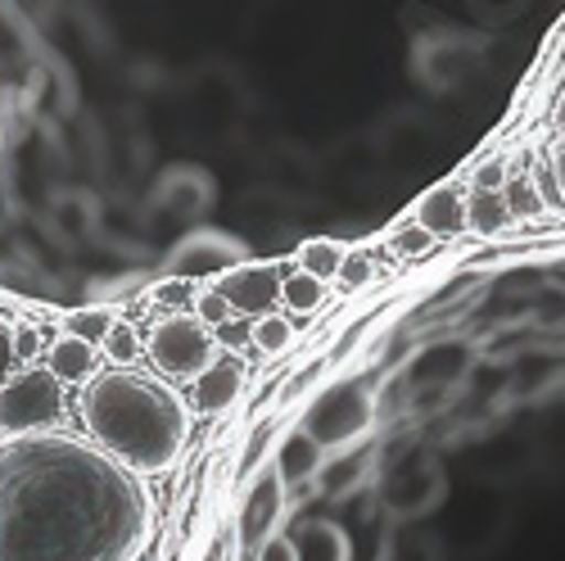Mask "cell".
<instances>
[{"label": "cell", "mask_w": 565, "mask_h": 561, "mask_svg": "<svg viewBox=\"0 0 565 561\" xmlns=\"http://www.w3.org/2000/svg\"><path fill=\"white\" fill-rule=\"evenodd\" d=\"M154 498L96 440L36 431L0 444V561H136Z\"/></svg>", "instance_id": "obj_1"}, {"label": "cell", "mask_w": 565, "mask_h": 561, "mask_svg": "<svg viewBox=\"0 0 565 561\" xmlns=\"http://www.w3.org/2000/svg\"><path fill=\"white\" fill-rule=\"evenodd\" d=\"M82 421L90 440L127 462L136 476L168 472L191 435V412L181 394L168 381L127 367L90 377V385L82 390Z\"/></svg>", "instance_id": "obj_2"}, {"label": "cell", "mask_w": 565, "mask_h": 561, "mask_svg": "<svg viewBox=\"0 0 565 561\" xmlns=\"http://www.w3.org/2000/svg\"><path fill=\"white\" fill-rule=\"evenodd\" d=\"M371 426H375V390L366 381H335L303 412V431L321 448H349L353 440L371 435Z\"/></svg>", "instance_id": "obj_3"}, {"label": "cell", "mask_w": 565, "mask_h": 561, "mask_svg": "<svg viewBox=\"0 0 565 561\" xmlns=\"http://www.w3.org/2000/svg\"><path fill=\"white\" fill-rule=\"evenodd\" d=\"M64 412V381L51 367H28L0 390V431L10 440L51 431V421Z\"/></svg>", "instance_id": "obj_4"}, {"label": "cell", "mask_w": 565, "mask_h": 561, "mask_svg": "<svg viewBox=\"0 0 565 561\" xmlns=\"http://www.w3.org/2000/svg\"><path fill=\"white\" fill-rule=\"evenodd\" d=\"M146 353L154 358V367L163 377H177V381H200L204 371L217 362V345H213V331L200 321V317H163L150 340H146Z\"/></svg>", "instance_id": "obj_5"}, {"label": "cell", "mask_w": 565, "mask_h": 561, "mask_svg": "<svg viewBox=\"0 0 565 561\" xmlns=\"http://www.w3.org/2000/svg\"><path fill=\"white\" fill-rule=\"evenodd\" d=\"M245 267V245L226 236V231H195L191 241H181L168 258V272L177 280H195V276H231Z\"/></svg>", "instance_id": "obj_6"}, {"label": "cell", "mask_w": 565, "mask_h": 561, "mask_svg": "<svg viewBox=\"0 0 565 561\" xmlns=\"http://www.w3.org/2000/svg\"><path fill=\"white\" fill-rule=\"evenodd\" d=\"M326 448L299 426L295 435H286V444L276 448V480L286 485V489H295V485H308V480H317L321 476V466H326V457H321Z\"/></svg>", "instance_id": "obj_7"}, {"label": "cell", "mask_w": 565, "mask_h": 561, "mask_svg": "<svg viewBox=\"0 0 565 561\" xmlns=\"http://www.w3.org/2000/svg\"><path fill=\"white\" fill-rule=\"evenodd\" d=\"M280 286H286V280H276L271 267H241L222 280V299L241 313H263L280 295Z\"/></svg>", "instance_id": "obj_8"}, {"label": "cell", "mask_w": 565, "mask_h": 561, "mask_svg": "<svg viewBox=\"0 0 565 561\" xmlns=\"http://www.w3.org/2000/svg\"><path fill=\"white\" fill-rule=\"evenodd\" d=\"M416 226L430 236H457L466 226V200L457 186H435V191L416 204Z\"/></svg>", "instance_id": "obj_9"}, {"label": "cell", "mask_w": 565, "mask_h": 561, "mask_svg": "<svg viewBox=\"0 0 565 561\" xmlns=\"http://www.w3.org/2000/svg\"><path fill=\"white\" fill-rule=\"evenodd\" d=\"M241 390H245V371H241V362L235 358H217L204 377L195 381V403L204 407V412H226L235 399H241Z\"/></svg>", "instance_id": "obj_10"}, {"label": "cell", "mask_w": 565, "mask_h": 561, "mask_svg": "<svg viewBox=\"0 0 565 561\" xmlns=\"http://www.w3.org/2000/svg\"><path fill=\"white\" fill-rule=\"evenodd\" d=\"M295 539V552L299 561H353V548H349V534L335 526V521H308L299 526Z\"/></svg>", "instance_id": "obj_11"}, {"label": "cell", "mask_w": 565, "mask_h": 561, "mask_svg": "<svg viewBox=\"0 0 565 561\" xmlns=\"http://www.w3.org/2000/svg\"><path fill=\"white\" fill-rule=\"evenodd\" d=\"M366 466H371V453H340V457H331L321 466L317 485H321V494H331L335 502H344L349 494H358Z\"/></svg>", "instance_id": "obj_12"}, {"label": "cell", "mask_w": 565, "mask_h": 561, "mask_svg": "<svg viewBox=\"0 0 565 561\" xmlns=\"http://www.w3.org/2000/svg\"><path fill=\"white\" fill-rule=\"evenodd\" d=\"M45 367L55 371L60 381H86L90 371H96V345H86L77 336H60L45 353Z\"/></svg>", "instance_id": "obj_13"}, {"label": "cell", "mask_w": 565, "mask_h": 561, "mask_svg": "<svg viewBox=\"0 0 565 561\" xmlns=\"http://www.w3.org/2000/svg\"><path fill=\"white\" fill-rule=\"evenodd\" d=\"M507 218H511V209H507L502 195L476 191V195L466 200V226L476 231V236H498V231L507 226Z\"/></svg>", "instance_id": "obj_14"}, {"label": "cell", "mask_w": 565, "mask_h": 561, "mask_svg": "<svg viewBox=\"0 0 565 561\" xmlns=\"http://www.w3.org/2000/svg\"><path fill=\"white\" fill-rule=\"evenodd\" d=\"M344 258L349 254L335 241H308V245H299V272H308L317 280H340Z\"/></svg>", "instance_id": "obj_15"}, {"label": "cell", "mask_w": 565, "mask_h": 561, "mask_svg": "<svg viewBox=\"0 0 565 561\" xmlns=\"http://www.w3.org/2000/svg\"><path fill=\"white\" fill-rule=\"evenodd\" d=\"M280 299H286L290 313H317L326 299V280H317L308 272H290L286 286H280Z\"/></svg>", "instance_id": "obj_16"}, {"label": "cell", "mask_w": 565, "mask_h": 561, "mask_svg": "<svg viewBox=\"0 0 565 561\" xmlns=\"http://www.w3.org/2000/svg\"><path fill=\"white\" fill-rule=\"evenodd\" d=\"M249 340H254L258 353H286V349L295 345V326H290L286 317H258L254 331H249Z\"/></svg>", "instance_id": "obj_17"}, {"label": "cell", "mask_w": 565, "mask_h": 561, "mask_svg": "<svg viewBox=\"0 0 565 561\" xmlns=\"http://www.w3.org/2000/svg\"><path fill=\"white\" fill-rule=\"evenodd\" d=\"M114 317L105 313V308H86V313H77V317H68V336H77V340H86V345H105L109 336H114Z\"/></svg>", "instance_id": "obj_18"}, {"label": "cell", "mask_w": 565, "mask_h": 561, "mask_svg": "<svg viewBox=\"0 0 565 561\" xmlns=\"http://www.w3.org/2000/svg\"><path fill=\"white\" fill-rule=\"evenodd\" d=\"M276 489H280V480H276V472L258 485V494L249 498V507H245V534H254V530H263L271 517H276Z\"/></svg>", "instance_id": "obj_19"}, {"label": "cell", "mask_w": 565, "mask_h": 561, "mask_svg": "<svg viewBox=\"0 0 565 561\" xmlns=\"http://www.w3.org/2000/svg\"><path fill=\"white\" fill-rule=\"evenodd\" d=\"M14 358H19V331H14L6 317H0V390H6V385L19 377V371H14Z\"/></svg>", "instance_id": "obj_20"}, {"label": "cell", "mask_w": 565, "mask_h": 561, "mask_svg": "<svg viewBox=\"0 0 565 561\" xmlns=\"http://www.w3.org/2000/svg\"><path fill=\"white\" fill-rule=\"evenodd\" d=\"M105 353H109L114 362H131V358L140 353V340H136V331H131L127 321H118V326H114V336L105 340Z\"/></svg>", "instance_id": "obj_21"}, {"label": "cell", "mask_w": 565, "mask_h": 561, "mask_svg": "<svg viewBox=\"0 0 565 561\" xmlns=\"http://www.w3.org/2000/svg\"><path fill=\"white\" fill-rule=\"evenodd\" d=\"M195 317H200L204 326H217V321L231 317V304L222 299V290H204V295L195 299Z\"/></svg>", "instance_id": "obj_22"}, {"label": "cell", "mask_w": 565, "mask_h": 561, "mask_svg": "<svg viewBox=\"0 0 565 561\" xmlns=\"http://www.w3.org/2000/svg\"><path fill=\"white\" fill-rule=\"evenodd\" d=\"M502 186H507V163H502V159H489V163L476 168V191L502 195Z\"/></svg>", "instance_id": "obj_23"}, {"label": "cell", "mask_w": 565, "mask_h": 561, "mask_svg": "<svg viewBox=\"0 0 565 561\" xmlns=\"http://www.w3.org/2000/svg\"><path fill=\"white\" fill-rule=\"evenodd\" d=\"M430 245H435V236H430V231H420V226L394 231V250H398V254H426Z\"/></svg>", "instance_id": "obj_24"}, {"label": "cell", "mask_w": 565, "mask_h": 561, "mask_svg": "<svg viewBox=\"0 0 565 561\" xmlns=\"http://www.w3.org/2000/svg\"><path fill=\"white\" fill-rule=\"evenodd\" d=\"M258 561H299V552H295V539H290V534H271V539H263V548H258Z\"/></svg>", "instance_id": "obj_25"}, {"label": "cell", "mask_w": 565, "mask_h": 561, "mask_svg": "<svg viewBox=\"0 0 565 561\" xmlns=\"http://www.w3.org/2000/svg\"><path fill=\"white\" fill-rule=\"evenodd\" d=\"M340 280H344V286H366V280H371V258L366 254H349L344 267H340Z\"/></svg>", "instance_id": "obj_26"}, {"label": "cell", "mask_w": 565, "mask_h": 561, "mask_svg": "<svg viewBox=\"0 0 565 561\" xmlns=\"http://www.w3.org/2000/svg\"><path fill=\"white\" fill-rule=\"evenodd\" d=\"M552 181H556V191L565 200V140H556V146H552Z\"/></svg>", "instance_id": "obj_27"}, {"label": "cell", "mask_w": 565, "mask_h": 561, "mask_svg": "<svg viewBox=\"0 0 565 561\" xmlns=\"http://www.w3.org/2000/svg\"><path fill=\"white\" fill-rule=\"evenodd\" d=\"M267 448V431H258V440L249 444V453H245V466H258V453Z\"/></svg>", "instance_id": "obj_28"}, {"label": "cell", "mask_w": 565, "mask_h": 561, "mask_svg": "<svg viewBox=\"0 0 565 561\" xmlns=\"http://www.w3.org/2000/svg\"><path fill=\"white\" fill-rule=\"evenodd\" d=\"M181 295H185L181 280H177V286H159V299H163V304H181Z\"/></svg>", "instance_id": "obj_29"}, {"label": "cell", "mask_w": 565, "mask_h": 561, "mask_svg": "<svg viewBox=\"0 0 565 561\" xmlns=\"http://www.w3.org/2000/svg\"><path fill=\"white\" fill-rule=\"evenodd\" d=\"M23 353H36V331H19V358Z\"/></svg>", "instance_id": "obj_30"}, {"label": "cell", "mask_w": 565, "mask_h": 561, "mask_svg": "<svg viewBox=\"0 0 565 561\" xmlns=\"http://www.w3.org/2000/svg\"><path fill=\"white\" fill-rule=\"evenodd\" d=\"M552 118H556V127L565 131V91H561V100H556V114H552Z\"/></svg>", "instance_id": "obj_31"}, {"label": "cell", "mask_w": 565, "mask_h": 561, "mask_svg": "<svg viewBox=\"0 0 565 561\" xmlns=\"http://www.w3.org/2000/svg\"><path fill=\"white\" fill-rule=\"evenodd\" d=\"M245 561H258V557H245Z\"/></svg>", "instance_id": "obj_32"}]
</instances>
